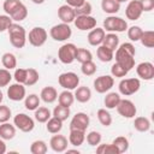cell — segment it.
<instances>
[{"instance_id":"cell-1","label":"cell","mask_w":154,"mask_h":154,"mask_svg":"<svg viewBox=\"0 0 154 154\" xmlns=\"http://www.w3.org/2000/svg\"><path fill=\"white\" fill-rule=\"evenodd\" d=\"M116 52V63L122 65L128 71L132 70L135 67V54L136 49L135 46L131 42H124L114 51Z\"/></svg>"},{"instance_id":"cell-2","label":"cell","mask_w":154,"mask_h":154,"mask_svg":"<svg viewBox=\"0 0 154 154\" xmlns=\"http://www.w3.org/2000/svg\"><path fill=\"white\" fill-rule=\"evenodd\" d=\"M8 37H10V43L14 48H23L26 43V31L24 26L19 25L18 23H12L8 29Z\"/></svg>"},{"instance_id":"cell-3","label":"cell","mask_w":154,"mask_h":154,"mask_svg":"<svg viewBox=\"0 0 154 154\" xmlns=\"http://www.w3.org/2000/svg\"><path fill=\"white\" fill-rule=\"evenodd\" d=\"M129 25L125 19L122 17H116L114 14H109L103 20V30L109 32H124L128 30Z\"/></svg>"},{"instance_id":"cell-4","label":"cell","mask_w":154,"mask_h":154,"mask_svg":"<svg viewBox=\"0 0 154 154\" xmlns=\"http://www.w3.org/2000/svg\"><path fill=\"white\" fill-rule=\"evenodd\" d=\"M49 35L54 41L63 42V41H66V40H69L71 37L72 29L66 23H59V24H55V25H53L51 28Z\"/></svg>"},{"instance_id":"cell-5","label":"cell","mask_w":154,"mask_h":154,"mask_svg":"<svg viewBox=\"0 0 154 154\" xmlns=\"http://www.w3.org/2000/svg\"><path fill=\"white\" fill-rule=\"evenodd\" d=\"M140 88H141V82L138 78H123L118 84L119 94L124 96L134 95L140 90Z\"/></svg>"},{"instance_id":"cell-6","label":"cell","mask_w":154,"mask_h":154,"mask_svg":"<svg viewBox=\"0 0 154 154\" xmlns=\"http://www.w3.org/2000/svg\"><path fill=\"white\" fill-rule=\"evenodd\" d=\"M76 52H77V47L73 43H64L59 49H58V59L65 64H72L75 61L76 58Z\"/></svg>"},{"instance_id":"cell-7","label":"cell","mask_w":154,"mask_h":154,"mask_svg":"<svg viewBox=\"0 0 154 154\" xmlns=\"http://www.w3.org/2000/svg\"><path fill=\"white\" fill-rule=\"evenodd\" d=\"M48 37V34L45 28L42 26H35L29 31V35L26 36V40H29V43L34 47H41L46 43Z\"/></svg>"},{"instance_id":"cell-8","label":"cell","mask_w":154,"mask_h":154,"mask_svg":"<svg viewBox=\"0 0 154 154\" xmlns=\"http://www.w3.org/2000/svg\"><path fill=\"white\" fill-rule=\"evenodd\" d=\"M13 125L22 132H31L35 128V122L30 116L25 113H18L13 117Z\"/></svg>"},{"instance_id":"cell-9","label":"cell","mask_w":154,"mask_h":154,"mask_svg":"<svg viewBox=\"0 0 154 154\" xmlns=\"http://www.w3.org/2000/svg\"><path fill=\"white\" fill-rule=\"evenodd\" d=\"M58 83L66 90H73L79 85V77L75 72H64L58 77Z\"/></svg>"},{"instance_id":"cell-10","label":"cell","mask_w":154,"mask_h":154,"mask_svg":"<svg viewBox=\"0 0 154 154\" xmlns=\"http://www.w3.org/2000/svg\"><path fill=\"white\" fill-rule=\"evenodd\" d=\"M116 108H117V112L119 113V116H122L123 118H126V119L135 118V116L137 113V108H136L135 103L129 99H120V101Z\"/></svg>"},{"instance_id":"cell-11","label":"cell","mask_w":154,"mask_h":154,"mask_svg":"<svg viewBox=\"0 0 154 154\" xmlns=\"http://www.w3.org/2000/svg\"><path fill=\"white\" fill-rule=\"evenodd\" d=\"M94 89L99 94H105L111 90V88L114 85V77L109 75H102L94 79Z\"/></svg>"},{"instance_id":"cell-12","label":"cell","mask_w":154,"mask_h":154,"mask_svg":"<svg viewBox=\"0 0 154 154\" xmlns=\"http://www.w3.org/2000/svg\"><path fill=\"white\" fill-rule=\"evenodd\" d=\"M89 123H90V118L87 113L84 112H78L76 113L71 122H70V130H82V131H85L89 126Z\"/></svg>"},{"instance_id":"cell-13","label":"cell","mask_w":154,"mask_h":154,"mask_svg":"<svg viewBox=\"0 0 154 154\" xmlns=\"http://www.w3.org/2000/svg\"><path fill=\"white\" fill-rule=\"evenodd\" d=\"M73 23H75V26L81 31L91 30L96 26V19L90 14L89 16H76Z\"/></svg>"},{"instance_id":"cell-14","label":"cell","mask_w":154,"mask_h":154,"mask_svg":"<svg viewBox=\"0 0 154 154\" xmlns=\"http://www.w3.org/2000/svg\"><path fill=\"white\" fill-rule=\"evenodd\" d=\"M7 96L12 101H22L26 96L25 91V85L22 83H13L7 88Z\"/></svg>"},{"instance_id":"cell-15","label":"cell","mask_w":154,"mask_h":154,"mask_svg":"<svg viewBox=\"0 0 154 154\" xmlns=\"http://www.w3.org/2000/svg\"><path fill=\"white\" fill-rule=\"evenodd\" d=\"M136 73L141 79L150 81L154 77V65L152 63H149V61L140 63L136 66Z\"/></svg>"},{"instance_id":"cell-16","label":"cell","mask_w":154,"mask_h":154,"mask_svg":"<svg viewBox=\"0 0 154 154\" xmlns=\"http://www.w3.org/2000/svg\"><path fill=\"white\" fill-rule=\"evenodd\" d=\"M142 13H143V11H142V7L140 5V1L138 0H130L126 8H125L126 18L130 20H137L142 16Z\"/></svg>"},{"instance_id":"cell-17","label":"cell","mask_w":154,"mask_h":154,"mask_svg":"<svg viewBox=\"0 0 154 154\" xmlns=\"http://www.w3.org/2000/svg\"><path fill=\"white\" fill-rule=\"evenodd\" d=\"M67 144H69V141L64 135H55L54 134V136H52L51 141H49V146H51L52 150L55 153L65 152L67 149Z\"/></svg>"},{"instance_id":"cell-18","label":"cell","mask_w":154,"mask_h":154,"mask_svg":"<svg viewBox=\"0 0 154 154\" xmlns=\"http://www.w3.org/2000/svg\"><path fill=\"white\" fill-rule=\"evenodd\" d=\"M58 17L59 19L61 20V23H66V24H70L75 20L76 18V13H75V8L69 6L67 4L65 5H61L59 8H58Z\"/></svg>"},{"instance_id":"cell-19","label":"cell","mask_w":154,"mask_h":154,"mask_svg":"<svg viewBox=\"0 0 154 154\" xmlns=\"http://www.w3.org/2000/svg\"><path fill=\"white\" fill-rule=\"evenodd\" d=\"M106 35V31L103 30V28H97L95 26L94 29H91L88 34V42L90 46H94V47H97L100 45H102V41H103V37Z\"/></svg>"},{"instance_id":"cell-20","label":"cell","mask_w":154,"mask_h":154,"mask_svg":"<svg viewBox=\"0 0 154 154\" xmlns=\"http://www.w3.org/2000/svg\"><path fill=\"white\" fill-rule=\"evenodd\" d=\"M40 99L45 102V103H53L57 99H58V91L54 87L47 85L41 90L40 94Z\"/></svg>"},{"instance_id":"cell-21","label":"cell","mask_w":154,"mask_h":154,"mask_svg":"<svg viewBox=\"0 0 154 154\" xmlns=\"http://www.w3.org/2000/svg\"><path fill=\"white\" fill-rule=\"evenodd\" d=\"M75 100H77L78 102L81 103H85L88 102L90 99H91V90L85 87V85H82V87H77L75 89Z\"/></svg>"},{"instance_id":"cell-22","label":"cell","mask_w":154,"mask_h":154,"mask_svg":"<svg viewBox=\"0 0 154 154\" xmlns=\"http://www.w3.org/2000/svg\"><path fill=\"white\" fill-rule=\"evenodd\" d=\"M16 136V126L8 122L0 123V137L5 141L12 140Z\"/></svg>"},{"instance_id":"cell-23","label":"cell","mask_w":154,"mask_h":154,"mask_svg":"<svg viewBox=\"0 0 154 154\" xmlns=\"http://www.w3.org/2000/svg\"><path fill=\"white\" fill-rule=\"evenodd\" d=\"M85 141V131L82 130H70L69 143L73 147H79Z\"/></svg>"},{"instance_id":"cell-24","label":"cell","mask_w":154,"mask_h":154,"mask_svg":"<svg viewBox=\"0 0 154 154\" xmlns=\"http://www.w3.org/2000/svg\"><path fill=\"white\" fill-rule=\"evenodd\" d=\"M96 55H97V58H99L100 61H102V63H109L114 58V52L112 49L105 47L103 45H100V46H97Z\"/></svg>"},{"instance_id":"cell-25","label":"cell","mask_w":154,"mask_h":154,"mask_svg":"<svg viewBox=\"0 0 154 154\" xmlns=\"http://www.w3.org/2000/svg\"><path fill=\"white\" fill-rule=\"evenodd\" d=\"M101 8L107 14H116L120 10V4L117 0H102Z\"/></svg>"},{"instance_id":"cell-26","label":"cell","mask_w":154,"mask_h":154,"mask_svg":"<svg viewBox=\"0 0 154 154\" xmlns=\"http://www.w3.org/2000/svg\"><path fill=\"white\" fill-rule=\"evenodd\" d=\"M102 45L114 52L118 48V46H119V37H118V35L116 32H108V34H106L105 37H103Z\"/></svg>"},{"instance_id":"cell-27","label":"cell","mask_w":154,"mask_h":154,"mask_svg":"<svg viewBox=\"0 0 154 154\" xmlns=\"http://www.w3.org/2000/svg\"><path fill=\"white\" fill-rule=\"evenodd\" d=\"M58 102L59 105L61 106H65V107H71L75 102V96L73 94L71 93V90H66L64 89L59 95H58Z\"/></svg>"},{"instance_id":"cell-28","label":"cell","mask_w":154,"mask_h":154,"mask_svg":"<svg viewBox=\"0 0 154 154\" xmlns=\"http://www.w3.org/2000/svg\"><path fill=\"white\" fill-rule=\"evenodd\" d=\"M120 99L122 97H120V94L119 93L112 91V93L106 94V96L103 99V103H105V106H106L107 109H113V108H116L118 106Z\"/></svg>"},{"instance_id":"cell-29","label":"cell","mask_w":154,"mask_h":154,"mask_svg":"<svg viewBox=\"0 0 154 154\" xmlns=\"http://www.w3.org/2000/svg\"><path fill=\"white\" fill-rule=\"evenodd\" d=\"M46 129L49 134H58L63 129V120L55 118V117H51L47 122H46Z\"/></svg>"},{"instance_id":"cell-30","label":"cell","mask_w":154,"mask_h":154,"mask_svg":"<svg viewBox=\"0 0 154 154\" xmlns=\"http://www.w3.org/2000/svg\"><path fill=\"white\" fill-rule=\"evenodd\" d=\"M1 63H2V66L7 70H14L17 67V58L11 52H6L2 54Z\"/></svg>"},{"instance_id":"cell-31","label":"cell","mask_w":154,"mask_h":154,"mask_svg":"<svg viewBox=\"0 0 154 154\" xmlns=\"http://www.w3.org/2000/svg\"><path fill=\"white\" fill-rule=\"evenodd\" d=\"M41 99L36 94H29L28 96L24 97V106L28 111H35L40 106Z\"/></svg>"},{"instance_id":"cell-32","label":"cell","mask_w":154,"mask_h":154,"mask_svg":"<svg viewBox=\"0 0 154 154\" xmlns=\"http://www.w3.org/2000/svg\"><path fill=\"white\" fill-rule=\"evenodd\" d=\"M134 128L138 132H147L150 129V122L146 117H136L134 120Z\"/></svg>"},{"instance_id":"cell-33","label":"cell","mask_w":154,"mask_h":154,"mask_svg":"<svg viewBox=\"0 0 154 154\" xmlns=\"http://www.w3.org/2000/svg\"><path fill=\"white\" fill-rule=\"evenodd\" d=\"M34 112H35L34 113L35 120L38 123H46L52 117V113H51L49 108H47V107H40L38 106Z\"/></svg>"},{"instance_id":"cell-34","label":"cell","mask_w":154,"mask_h":154,"mask_svg":"<svg viewBox=\"0 0 154 154\" xmlns=\"http://www.w3.org/2000/svg\"><path fill=\"white\" fill-rule=\"evenodd\" d=\"M96 116H97V120L100 122V124L102 126H106L107 128V126H109L112 124V116L107 111V108H100V109H97Z\"/></svg>"},{"instance_id":"cell-35","label":"cell","mask_w":154,"mask_h":154,"mask_svg":"<svg viewBox=\"0 0 154 154\" xmlns=\"http://www.w3.org/2000/svg\"><path fill=\"white\" fill-rule=\"evenodd\" d=\"M70 114H71L70 107H65V106H61V105L55 106L54 109H53V113H52L53 117H55V118H58V119H60L63 122L66 120L70 117Z\"/></svg>"},{"instance_id":"cell-36","label":"cell","mask_w":154,"mask_h":154,"mask_svg":"<svg viewBox=\"0 0 154 154\" xmlns=\"http://www.w3.org/2000/svg\"><path fill=\"white\" fill-rule=\"evenodd\" d=\"M112 144L117 148V150H118L119 154L125 153V152H128V149H129V140H128L125 136H118V137H116V138L113 140Z\"/></svg>"},{"instance_id":"cell-37","label":"cell","mask_w":154,"mask_h":154,"mask_svg":"<svg viewBox=\"0 0 154 154\" xmlns=\"http://www.w3.org/2000/svg\"><path fill=\"white\" fill-rule=\"evenodd\" d=\"M47 150H48L47 143L45 141H42V140H36L30 146L31 154H46Z\"/></svg>"},{"instance_id":"cell-38","label":"cell","mask_w":154,"mask_h":154,"mask_svg":"<svg viewBox=\"0 0 154 154\" xmlns=\"http://www.w3.org/2000/svg\"><path fill=\"white\" fill-rule=\"evenodd\" d=\"M23 2L20 0H5L2 4V8L5 11L6 14H8L10 17L14 13V11L22 5Z\"/></svg>"},{"instance_id":"cell-39","label":"cell","mask_w":154,"mask_h":154,"mask_svg":"<svg viewBox=\"0 0 154 154\" xmlns=\"http://www.w3.org/2000/svg\"><path fill=\"white\" fill-rule=\"evenodd\" d=\"M141 43L147 47V48H153L154 47V31L152 30H146L142 32L141 37H140Z\"/></svg>"},{"instance_id":"cell-40","label":"cell","mask_w":154,"mask_h":154,"mask_svg":"<svg viewBox=\"0 0 154 154\" xmlns=\"http://www.w3.org/2000/svg\"><path fill=\"white\" fill-rule=\"evenodd\" d=\"M75 60H77L78 63L82 64V63L93 60V54H91V52H90L89 49H87V48H77Z\"/></svg>"},{"instance_id":"cell-41","label":"cell","mask_w":154,"mask_h":154,"mask_svg":"<svg viewBox=\"0 0 154 154\" xmlns=\"http://www.w3.org/2000/svg\"><path fill=\"white\" fill-rule=\"evenodd\" d=\"M40 79V75L35 69H26V81L25 84L26 87H31L35 85Z\"/></svg>"},{"instance_id":"cell-42","label":"cell","mask_w":154,"mask_h":154,"mask_svg":"<svg viewBox=\"0 0 154 154\" xmlns=\"http://www.w3.org/2000/svg\"><path fill=\"white\" fill-rule=\"evenodd\" d=\"M96 153L97 154H119L117 148L112 143L111 144H108V143H102V144L99 143L96 146Z\"/></svg>"},{"instance_id":"cell-43","label":"cell","mask_w":154,"mask_h":154,"mask_svg":"<svg viewBox=\"0 0 154 154\" xmlns=\"http://www.w3.org/2000/svg\"><path fill=\"white\" fill-rule=\"evenodd\" d=\"M26 17H28V8H26V6H25L24 4H22V5L14 11V13L11 16L12 20H14V22H22V20H24Z\"/></svg>"},{"instance_id":"cell-44","label":"cell","mask_w":154,"mask_h":154,"mask_svg":"<svg viewBox=\"0 0 154 154\" xmlns=\"http://www.w3.org/2000/svg\"><path fill=\"white\" fill-rule=\"evenodd\" d=\"M142 32H143V30L138 25H132V26L128 28V37L130 38L131 42L140 41V37H141Z\"/></svg>"},{"instance_id":"cell-45","label":"cell","mask_w":154,"mask_h":154,"mask_svg":"<svg viewBox=\"0 0 154 154\" xmlns=\"http://www.w3.org/2000/svg\"><path fill=\"white\" fill-rule=\"evenodd\" d=\"M81 71L84 76H93L96 72V64L93 60L82 63L81 64Z\"/></svg>"},{"instance_id":"cell-46","label":"cell","mask_w":154,"mask_h":154,"mask_svg":"<svg viewBox=\"0 0 154 154\" xmlns=\"http://www.w3.org/2000/svg\"><path fill=\"white\" fill-rule=\"evenodd\" d=\"M128 70L124 69L122 65H119L118 63H114L112 66H111V75L112 77H116V78H123L128 75Z\"/></svg>"},{"instance_id":"cell-47","label":"cell","mask_w":154,"mask_h":154,"mask_svg":"<svg viewBox=\"0 0 154 154\" xmlns=\"http://www.w3.org/2000/svg\"><path fill=\"white\" fill-rule=\"evenodd\" d=\"M101 134L99 131H90L87 136H85V140H87V143L91 147H96L99 143H101Z\"/></svg>"},{"instance_id":"cell-48","label":"cell","mask_w":154,"mask_h":154,"mask_svg":"<svg viewBox=\"0 0 154 154\" xmlns=\"http://www.w3.org/2000/svg\"><path fill=\"white\" fill-rule=\"evenodd\" d=\"M93 11V6L89 1H84L81 6L75 8V13L76 16H89Z\"/></svg>"},{"instance_id":"cell-49","label":"cell","mask_w":154,"mask_h":154,"mask_svg":"<svg viewBox=\"0 0 154 154\" xmlns=\"http://www.w3.org/2000/svg\"><path fill=\"white\" fill-rule=\"evenodd\" d=\"M12 75H11V72H10V70H7V69H0V88H2V87H7L8 84H10V82H11V79H12Z\"/></svg>"},{"instance_id":"cell-50","label":"cell","mask_w":154,"mask_h":154,"mask_svg":"<svg viewBox=\"0 0 154 154\" xmlns=\"http://www.w3.org/2000/svg\"><path fill=\"white\" fill-rule=\"evenodd\" d=\"M13 78L16 79L17 83H22L25 84L26 81V69H22V67H16L14 69V73H13Z\"/></svg>"},{"instance_id":"cell-51","label":"cell","mask_w":154,"mask_h":154,"mask_svg":"<svg viewBox=\"0 0 154 154\" xmlns=\"http://www.w3.org/2000/svg\"><path fill=\"white\" fill-rule=\"evenodd\" d=\"M11 116H12L11 108L8 106H6V105H1L0 103V123L8 122Z\"/></svg>"},{"instance_id":"cell-52","label":"cell","mask_w":154,"mask_h":154,"mask_svg":"<svg viewBox=\"0 0 154 154\" xmlns=\"http://www.w3.org/2000/svg\"><path fill=\"white\" fill-rule=\"evenodd\" d=\"M12 23L13 20L8 14H0V32L6 31Z\"/></svg>"},{"instance_id":"cell-53","label":"cell","mask_w":154,"mask_h":154,"mask_svg":"<svg viewBox=\"0 0 154 154\" xmlns=\"http://www.w3.org/2000/svg\"><path fill=\"white\" fill-rule=\"evenodd\" d=\"M143 12H150L154 8V0H138Z\"/></svg>"},{"instance_id":"cell-54","label":"cell","mask_w":154,"mask_h":154,"mask_svg":"<svg viewBox=\"0 0 154 154\" xmlns=\"http://www.w3.org/2000/svg\"><path fill=\"white\" fill-rule=\"evenodd\" d=\"M65 1H66V4H67L69 6L76 8V7H78V6H81V5H82L84 1H87V0H65Z\"/></svg>"},{"instance_id":"cell-55","label":"cell","mask_w":154,"mask_h":154,"mask_svg":"<svg viewBox=\"0 0 154 154\" xmlns=\"http://www.w3.org/2000/svg\"><path fill=\"white\" fill-rule=\"evenodd\" d=\"M6 143H5V140H2L0 137V154H5L6 153Z\"/></svg>"},{"instance_id":"cell-56","label":"cell","mask_w":154,"mask_h":154,"mask_svg":"<svg viewBox=\"0 0 154 154\" xmlns=\"http://www.w3.org/2000/svg\"><path fill=\"white\" fill-rule=\"evenodd\" d=\"M65 152H66V153H75V154H79V150H78V149H66Z\"/></svg>"},{"instance_id":"cell-57","label":"cell","mask_w":154,"mask_h":154,"mask_svg":"<svg viewBox=\"0 0 154 154\" xmlns=\"http://www.w3.org/2000/svg\"><path fill=\"white\" fill-rule=\"evenodd\" d=\"M34 4H36V5H41V4H43L46 0H31Z\"/></svg>"},{"instance_id":"cell-58","label":"cell","mask_w":154,"mask_h":154,"mask_svg":"<svg viewBox=\"0 0 154 154\" xmlns=\"http://www.w3.org/2000/svg\"><path fill=\"white\" fill-rule=\"evenodd\" d=\"M2 100H4V94H2V91H1V89H0V103L2 102Z\"/></svg>"},{"instance_id":"cell-59","label":"cell","mask_w":154,"mask_h":154,"mask_svg":"<svg viewBox=\"0 0 154 154\" xmlns=\"http://www.w3.org/2000/svg\"><path fill=\"white\" fill-rule=\"evenodd\" d=\"M119 4H122V2H126V1H129V0H117Z\"/></svg>"}]
</instances>
